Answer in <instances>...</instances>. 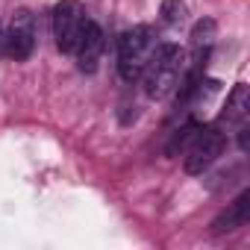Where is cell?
I'll return each mask as SVG.
<instances>
[{
    "label": "cell",
    "instance_id": "6da1fadb",
    "mask_svg": "<svg viewBox=\"0 0 250 250\" xmlns=\"http://www.w3.org/2000/svg\"><path fill=\"white\" fill-rule=\"evenodd\" d=\"M186 65H188V56L180 44H159L153 50L147 68L139 77V80H145V94L150 100H165L168 94H174L186 74Z\"/></svg>",
    "mask_w": 250,
    "mask_h": 250
},
{
    "label": "cell",
    "instance_id": "7a4b0ae2",
    "mask_svg": "<svg viewBox=\"0 0 250 250\" xmlns=\"http://www.w3.org/2000/svg\"><path fill=\"white\" fill-rule=\"evenodd\" d=\"M159 47V39L150 27H133L121 36L118 42V74L124 83H136L142 77V71L147 68L153 50Z\"/></svg>",
    "mask_w": 250,
    "mask_h": 250
},
{
    "label": "cell",
    "instance_id": "3957f363",
    "mask_svg": "<svg viewBox=\"0 0 250 250\" xmlns=\"http://www.w3.org/2000/svg\"><path fill=\"white\" fill-rule=\"evenodd\" d=\"M224 145H227V133L218 127V124H212V127H203L200 124V130L194 133V139L186 147V159H183L186 174L197 177L206 168H212V162L224 153Z\"/></svg>",
    "mask_w": 250,
    "mask_h": 250
},
{
    "label": "cell",
    "instance_id": "277c9868",
    "mask_svg": "<svg viewBox=\"0 0 250 250\" xmlns=\"http://www.w3.org/2000/svg\"><path fill=\"white\" fill-rule=\"evenodd\" d=\"M88 12L80 0H59L56 9H53V39L56 47L62 53H74L77 42L83 39L85 27H88Z\"/></svg>",
    "mask_w": 250,
    "mask_h": 250
},
{
    "label": "cell",
    "instance_id": "5b68a950",
    "mask_svg": "<svg viewBox=\"0 0 250 250\" xmlns=\"http://www.w3.org/2000/svg\"><path fill=\"white\" fill-rule=\"evenodd\" d=\"M33 47H36V15L30 9H18L6 30L3 53L15 62H27L33 56Z\"/></svg>",
    "mask_w": 250,
    "mask_h": 250
},
{
    "label": "cell",
    "instance_id": "8992f818",
    "mask_svg": "<svg viewBox=\"0 0 250 250\" xmlns=\"http://www.w3.org/2000/svg\"><path fill=\"white\" fill-rule=\"evenodd\" d=\"M103 47H106V36H103L100 24L88 21V27H85V33H83V39H80V42H77V47H74L77 65H80V71H83V74H94V71H97L100 56H103Z\"/></svg>",
    "mask_w": 250,
    "mask_h": 250
},
{
    "label": "cell",
    "instance_id": "52a82bcc",
    "mask_svg": "<svg viewBox=\"0 0 250 250\" xmlns=\"http://www.w3.org/2000/svg\"><path fill=\"white\" fill-rule=\"evenodd\" d=\"M247 112H250V88L244 83H235L232 91L227 94V103L218 115V127L227 133V130H238L247 124Z\"/></svg>",
    "mask_w": 250,
    "mask_h": 250
},
{
    "label": "cell",
    "instance_id": "ba28073f",
    "mask_svg": "<svg viewBox=\"0 0 250 250\" xmlns=\"http://www.w3.org/2000/svg\"><path fill=\"white\" fill-rule=\"evenodd\" d=\"M247 212H250V191H241L215 221H212V232L215 235H224V232H232L238 227L247 224Z\"/></svg>",
    "mask_w": 250,
    "mask_h": 250
},
{
    "label": "cell",
    "instance_id": "9c48e42d",
    "mask_svg": "<svg viewBox=\"0 0 250 250\" xmlns=\"http://www.w3.org/2000/svg\"><path fill=\"white\" fill-rule=\"evenodd\" d=\"M191 50H194V59H206L215 39H218V24L212 18H200L194 27H191Z\"/></svg>",
    "mask_w": 250,
    "mask_h": 250
},
{
    "label": "cell",
    "instance_id": "30bf717a",
    "mask_svg": "<svg viewBox=\"0 0 250 250\" xmlns=\"http://www.w3.org/2000/svg\"><path fill=\"white\" fill-rule=\"evenodd\" d=\"M159 15H162V24H168V27H183L186 18H188V6L183 3V0H162Z\"/></svg>",
    "mask_w": 250,
    "mask_h": 250
},
{
    "label": "cell",
    "instance_id": "8fae6325",
    "mask_svg": "<svg viewBox=\"0 0 250 250\" xmlns=\"http://www.w3.org/2000/svg\"><path fill=\"white\" fill-rule=\"evenodd\" d=\"M200 130V124L197 121H188L186 127H180L177 133H174V139H171V145H168V153H177V150H186L188 147V142L194 139V133Z\"/></svg>",
    "mask_w": 250,
    "mask_h": 250
},
{
    "label": "cell",
    "instance_id": "7c38bea8",
    "mask_svg": "<svg viewBox=\"0 0 250 250\" xmlns=\"http://www.w3.org/2000/svg\"><path fill=\"white\" fill-rule=\"evenodd\" d=\"M3 42H6V30H3V21H0V56H3Z\"/></svg>",
    "mask_w": 250,
    "mask_h": 250
}]
</instances>
